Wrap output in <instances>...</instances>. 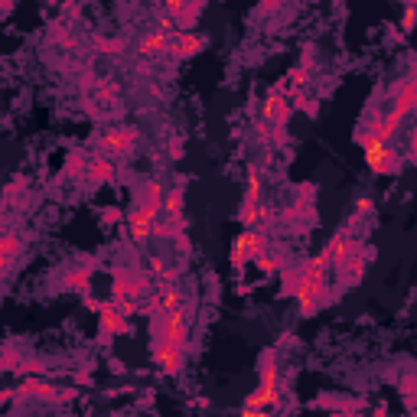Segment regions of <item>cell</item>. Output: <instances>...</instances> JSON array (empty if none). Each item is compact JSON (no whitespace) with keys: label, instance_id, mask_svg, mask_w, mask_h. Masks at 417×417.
I'll return each instance as SVG.
<instances>
[{"label":"cell","instance_id":"1","mask_svg":"<svg viewBox=\"0 0 417 417\" xmlns=\"http://www.w3.org/2000/svg\"><path fill=\"white\" fill-rule=\"evenodd\" d=\"M258 372H261V385H258V392L245 401V414L255 408H274V404L281 401V392L287 388V382L277 375V349H264L261 362H258Z\"/></svg>","mask_w":417,"mask_h":417},{"label":"cell","instance_id":"2","mask_svg":"<svg viewBox=\"0 0 417 417\" xmlns=\"http://www.w3.org/2000/svg\"><path fill=\"white\" fill-rule=\"evenodd\" d=\"M150 274L137 271V267H118L114 277H111V300H121V297H131V300H144L150 297Z\"/></svg>","mask_w":417,"mask_h":417},{"label":"cell","instance_id":"3","mask_svg":"<svg viewBox=\"0 0 417 417\" xmlns=\"http://www.w3.org/2000/svg\"><path fill=\"white\" fill-rule=\"evenodd\" d=\"M414 108H417V62H414V72H411L408 78H401L398 85H394L392 111L385 114V124H388V131L394 134V131H398V124L408 118Z\"/></svg>","mask_w":417,"mask_h":417},{"label":"cell","instance_id":"4","mask_svg":"<svg viewBox=\"0 0 417 417\" xmlns=\"http://www.w3.org/2000/svg\"><path fill=\"white\" fill-rule=\"evenodd\" d=\"M17 394H23V398H36V401H49V404H66V401L78 398L75 388H59V385L46 382L43 375H23V385L17 388Z\"/></svg>","mask_w":417,"mask_h":417},{"label":"cell","instance_id":"5","mask_svg":"<svg viewBox=\"0 0 417 417\" xmlns=\"http://www.w3.org/2000/svg\"><path fill=\"white\" fill-rule=\"evenodd\" d=\"M137 137H140L137 128H104L102 134L95 137V147H98L104 157H111V160H124V157L134 150Z\"/></svg>","mask_w":417,"mask_h":417},{"label":"cell","instance_id":"6","mask_svg":"<svg viewBox=\"0 0 417 417\" xmlns=\"http://www.w3.org/2000/svg\"><path fill=\"white\" fill-rule=\"evenodd\" d=\"M372 258H375L372 248H365L362 241H356V248H352L349 255L336 264V277H339L342 287H358V284H362V277H365V267H368V261H372Z\"/></svg>","mask_w":417,"mask_h":417},{"label":"cell","instance_id":"7","mask_svg":"<svg viewBox=\"0 0 417 417\" xmlns=\"http://www.w3.org/2000/svg\"><path fill=\"white\" fill-rule=\"evenodd\" d=\"M157 212H160V205L147 203V199H137V203H134V209H131V212H128L131 241H134V245H147V241L154 238Z\"/></svg>","mask_w":417,"mask_h":417},{"label":"cell","instance_id":"8","mask_svg":"<svg viewBox=\"0 0 417 417\" xmlns=\"http://www.w3.org/2000/svg\"><path fill=\"white\" fill-rule=\"evenodd\" d=\"M128 332H131V316L121 313L114 300L102 303V310H98V342L111 346L114 336H128Z\"/></svg>","mask_w":417,"mask_h":417},{"label":"cell","instance_id":"9","mask_svg":"<svg viewBox=\"0 0 417 417\" xmlns=\"http://www.w3.org/2000/svg\"><path fill=\"white\" fill-rule=\"evenodd\" d=\"M365 163L372 173H382V176H394V173L401 170V154L394 150L392 144H385V140H378V144L365 147Z\"/></svg>","mask_w":417,"mask_h":417},{"label":"cell","instance_id":"10","mask_svg":"<svg viewBox=\"0 0 417 417\" xmlns=\"http://www.w3.org/2000/svg\"><path fill=\"white\" fill-rule=\"evenodd\" d=\"M258 215H261V179H258V170L251 167L248 170V189H245V199L238 205V222L245 229L258 225Z\"/></svg>","mask_w":417,"mask_h":417},{"label":"cell","instance_id":"11","mask_svg":"<svg viewBox=\"0 0 417 417\" xmlns=\"http://www.w3.org/2000/svg\"><path fill=\"white\" fill-rule=\"evenodd\" d=\"M205 49V36H199V33H189V30H179V33H173L170 36V59H193L196 52H203Z\"/></svg>","mask_w":417,"mask_h":417},{"label":"cell","instance_id":"12","mask_svg":"<svg viewBox=\"0 0 417 417\" xmlns=\"http://www.w3.org/2000/svg\"><path fill=\"white\" fill-rule=\"evenodd\" d=\"M170 30H163V26H157V30H150V33L137 43V56L140 59H157V56H163V52L170 49Z\"/></svg>","mask_w":417,"mask_h":417},{"label":"cell","instance_id":"13","mask_svg":"<svg viewBox=\"0 0 417 417\" xmlns=\"http://www.w3.org/2000/svg\"><path fill=\"white\" fill-rule=\"evenodd\" d=\"M356 241H358V238H352L349 231H336V235H332V238L326 241V248L320 251V255H323L326 261H330L332 267H336V264H339L342 258H346V255L352 251V248H356Z\"/></svg>","mask_w":417,"mask_h":417},{"label":"cell","instance_id":"14","mask_svg":"<svg viewBox=\"0 0 417 417\" xmlns=\"http://www.w3.org/2000/svg\"><path fill=\"white\" fill-rule=\"evenodd\" d=\"M85 179L92 183V186H104V183H114V160H111V157H104V154L92 157V160H88Z\"/></svg>","mask_w":417,"mask_h":417},{"label":"cell","instance_id":"15","mask_svg":"<svg viewBox=\"0 0 417 417\" xmlns=\"http://www.w3.org/2000/svg\"><path fill=\"white\" fill-rule=\"evenodd\" d=\"M20 251H23V238H20L17 231H7V235L0 238V267H4V274L13 271Z\"/></svg>","mask_w":417,"mask_h":417},{"label":"cell","instance_id":"16","mask_svg":"<svg viewBox=\"0 0 417 417\" xmlns=\"http://www.w3.org/2000/svg\"><path fill=\"white\" fill-rule=\"evenodd\" d=\"M183 203H186V179L179 176L170 193L163 196V212L170 215V219H179V215H183Z\"/></svg>","mask_w":417,"mask_h":417},{"label":"cell","instance_id":"17","mask_svg":"<svg viewBox=\"0 0 417 417\" xmlns=\"http://www.w3.org/2000/svg\"><path fill=\"white\" fill-rule=\"evenodd\" d=\"M59 284H62V290H78V294H88V284H92V264L66 271Z\"/></svg>","mask_w":417,"mask_h":417},{"label":"cell","instance_id":"18","mask_svg":"<svg viewBox=\"0 0 417 417\" xmlns=\"http://www.w3.org/2000/svg\"><path fill=\"white\" fill-rule=\"evenodd\" d=\"M88 173V160H85V150H68L66 157V167H62V179H78Z\"/></svg>","mask_w":417,"mask_h":417},{"label":"cell","instance_id":"19","mask_svg":"<svg viewBox=\"0 0 417 417\" xmlns=\"http://www.w3.org/2000/svg\"><path fill=\"white\" fill-rule=\"evenodd\" d=\"M300 281H303V277H300V264H284L281 267V294L284 297H297V290H300Z\"/></svg>","mask_w":417,"mask_h":417},{"label":"cell","instance_id":"20","mask_svg":"<svg viewBox=\"0 0 417 417\" xmlns=\"http://www.w3.org/2000/svg\"><path fill=\"white\" fill-rule=\"evenodd\" d=\"M401 398H404V408L408 411H417V372H408L401 378Z\"/></svg>","mask_w":417,"mask_h":417},{"label":"cell","instance_id":"21","mask_svg":"<svg viewBox=\"0 0 417 417\" xmlns=\"http://www.w3.org/2000/svg\"><path fill=\"white\" fill-rule=\"evenodd\" d=\"M290 104H294V111H303L307 118H316V114H320V102L303 92H290Z\"/></svg>","mask_w":417,"mask_h":417},{"label":"cell","instance_id":"22","mask_svg":"<svg viewBox=\"0 0 417 417\" xmlns=\"http://www.w3.org/2000/svg\"><path fill=\"white\" fill-rule=\"evenodd\" d=\"M203 7H205V0H189L186 7H183V13L176 17L179 30H189V26H196V20H199V13H203Z\"/></svg>","mask_w":417,"mask_h":417},{"label":"cell","instance_id":"23","mask_svg":"<svg viewBox=\"0 0 417 417\" xmlns=\"http://www.w3.org/2000/svg\"><path fill=\"white\" fill-rule=\"evenodd\" d=\"M310 75H313V72H310L307 66H297V68H290V72H287L290 92H303V88H307V82H310Z\"/></svg>","mask_w":417,"mask_h":417},{"label":"cell","instance_id":"24","mask_svg":"<svg viewBox=\"0 0 417 417\" xmlns=\"http://www.w3.org/2000/svg\"><path fill=\"white\" fill-rule=\"evenodd\" d=\"M137 199H147V203H154L163 209V186L157 183V179H150V183H144V189H140V196Z\"/></svg>","mask_w":417,"mask_h":417},{"label":"cell","instance_id":"25","mask_svg":"<svg viewBox=\"0 0 417 417\" xmlns=\"http://www.w3.org/2000/svg\"><path fill=\"white\" fill-rule=\"evenodd\" d=\"M248 261H251V255H248V248L241 245V238H238V241H235V248H231V271L241 274Z\"/></svg>","mask_w":417,"mask_h":417},{"label":"cell","instance_id":"26","mask_svg":"<svg viewBox=\"0 0 417 417\" xmlns=\"http://www.w3.org/2000/svg\"><path fill=\"white\" fill-rule=\"evenodd\" d=\"M255 264L261 267V271H267V274H274V271H281V267H284V264L277 261V258H274L271 251H264L261 258H255Z\"/></svg>","mask_w":417,"mask_h":417},{"label":"cell","instance_id":"27","mask_svg":"<svg viewBox=\"0 0 417 417\" xmlns=\"http://www.w3.org/2000/svg\"><path fill=\"white\" fill-rule=\"evenodd\" d=\"M186 4H189V0H160V10L170 20H176L179 13H183V7H186Z\"/></svg>","mask_w":417,"mask_h":417},{"label":"cell","instance_id":"28","mask_svg":"<svg viewBox=\"0 0 417 417\" xmlns=\"http://www.w3.org/2000/svg\"><path fill=\"white\" fill-rule=\"evenodd\" d=\"M20 362H23V358H20V352L13 349V346H7V349H4V372H17Z\"/></svg>","mask_w":417,"mask_h":417},{"label":"cell","instance_id":"29","mask_svg":"<svg viewBox=\"0 0 417 417\" xmlns=\"http://www.w3.org/2000/svg\"><path fill=\"white\" fill-rule=\"evenodd\" d=\"M414 23H417V4H408L404 20H401V30H414Z\"/></svg>","mask_w":417,"mask_h":417},{"label":"cell","instance_id":"30","mask_svg":"<svg viewBox=\"0 0 417 417\" xmlns=\"http://www.w3.org/2000/svg\"><path fill=\"white\" fill-rule=\"evenodd\" d=\"M98 49L118 56V52H124V43H118V40H98Z\"/></svg>","mask_w":417,"mask_h":417},{"label":"cell","instance_id":"31","mask_svg":"<svg viewBox=\"0 0 417 417\" xmlns=\"http://www.w3.org/2000/svg\"><path fill=\"white\" fill-rule=\"evenodd\" d=\"M121 219H124V212L114 209V205H108V209L102 212V225H114V222H121Z\"/></svg>","mask_w":417,"mask_h":417},{"label":"cell","instance_id":"32","mask_svg":"<svg viewBox=\"0 0 417 417\" xmlns=\"http://www.w3.org/2000/svg\"><path fill=\"white\" fill-rule=\"evenodd\" d=\"M313 46H303V59H300V66H307L310 72H313V66H316V56H313Z\"/></svg>","mask_w":417,"mask_h":417},{"label":"cell","instance_id":"33","mask_svg":"<svg viewBox=\"0 0 417 417\" xmlns=\"http://www.w3.org/2000/svg\"><path fill=\"white\" fill-rule=\"evenodd\" d=\"M277 7H281V0H261V4H258V13H274Z\"/></svg>","mask_w":417,"mask_h":417},{"label":"cell","instance_id":"34","mask_svg":"<svg viewBox=\"0 0 417 417\" xmlns=\"http://www.w3.org/2000/svg\"><path fill=\"white\" fill-rule=\"evenodd\" d=\"M170 157H173V160L183 157V140H179V137H173V140H170Z\"/></svg>","mask_w":417,"mask_h":417},{"label":"cell","instance_id":"35","mask_svg":"<svg viewBox=\"0 0 417 417\" xmlns=\"http://www.w3.org/2000/svg\"><path fill=\"white\" fill-rule=\"evenodd\" d=\"M356 209H358V215H368V212H372V199H358Z\"/></svg>","mask_w":417,"mask_h":417},{"label":"cell","instance_id":"36","mask_svg":"<svg viewBox=\"0 0 417 417\" xmlns=\"http://www.w3.org/2000/svg\"><path fill=\"white\" fill-rule=\"evenodd\" d=\"M408 154H411V160H417V128H414V134H411V144H408Z\"/></svg>","mask_w":417,"mask_h":417},{"label":"cell","instance_id":"37","mask_svg":"<svg viewBox=\"0 0 417 417\" xmlns=\"http://www.w3.org/2000/svg\"><path fill=\"white\" fill-rule=\"evenodd\" d=\"M20 189H23V183L13 176V179H10V186H7V196H13V193H20Z\"/></svg>","mask_w":417,"mask_h":417},{"label":"cell","instance_id":"38","mask_svg":"<svg viewBox=\"0 0 417 417\" xmlns=\"http://www.w3.org/2000/svg\"><path fill=\"white\" fill-rule=\"evenodd\" d=\"M17 7V0H4V7H0V13H4V17H10V10Z\"/></svg>","mask_w":417,"mask_h":417}]
</instances>
